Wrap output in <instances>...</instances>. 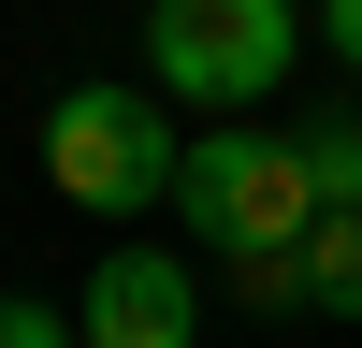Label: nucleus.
I'll use <instances>...</instances> for the list:
<instances>
[{
	"instance_id": "39448f33",
	"label": "nucleus",
	"mask_w": 362,
	"mask_h": 348,
	"mask_svg": "<svg viewBox=\"0 0 362 348\" xmlns=\"http://www.w3.org/2000/svg\"><path fill=\"white\" fill-rule=\"evenodd\" d=\"M290 160H305L319 218H334V203H362V102H319V116H290Z\"/></svg>"
},
{
	"instance_id": "f03ea898",
	"label": "nucleus",
	"mask_w": 362,
	"mask_h": 348,
	"mask_svg": "<svg viewBox=\"0 0 362 348\" xmlns=\"http://www.w3.org/2000/svg\"><path fill=\"white\" fill-rule=\"evenodd\" d=\"M174 218L218 261H276V247L319 232V189H305V160H290V131H203L189 160H174Z\"/></svg>"
},
{
	"instance_id": "20e7f679",
	"label": "nucleus",
	"mask_w": 362,
	"mask_h": 348,
	"mask_svg": "<svg viewBox=\"0 0 362 348\" xmlns=\"http://www.w3.org/2000/svg\"><path fill=\"white\" fill-rule=\"evenodd\" d=\"M73 334H87V348H203V290H189L174 247H116L102 276H87Z\"/></svg>"
},
{
	"instance_id": "423d86ee",
	"label": "nucleus",
	"mask_w": 362,
	"mask_h": 348,
	"mask_svg": "<svg viewBox=\"0 0 362 348\" xmlns=\"http://www.w3.org/2000/svg\"><path fill=\"white\" fill-rule=\"evenodd\" d=\"M305 305L319 319H362V203H334V218L305 232Z\"/></svg>"
},
{
	"instance_id": "f257e3e1",
	"label": "nucleus",
	"mask_w": 362,
	"mask_h": 348,
	"mask_svg": "<svg viewBox=\"0 0 362 348\" xmlns=\"http://www.w3.org/2000/svg\"><path fill=\"white\" fill-rule=\"evenodd\" d=\"M290 58H305V15L290 0H145V73L174 102H203V116L276 102Z\"/></svg>"
},
{
	"instance_id": "1a4fd4ad",
	"label": "nucleus",
	"mask_w": 362,
	"mask_h": 348,
	"mask_svg": "<svg viewBox=\"0 0 362 348\" xmlns=\"http://www.w3.org/2000/svg\"><path fill=\"white\" fill-rule=\"evenodd\" d=\"M319 29H334V58L362 73V0H319Z\"/></svg>"
},
{
	"instance_id": "9d476101",
	"label": "nucleus",
	"mask_w": 362,
	"mask_h": 348,
	"mask_svg": "<svg viewBox=\"0 0 362 348\" xmlns=\"http://www.w3.org/2000/svg\"><path fill=\"white\" fill-rule=\"evenodd\" d=\"M290 15H305V0H290Z\"/></svg>"
},
{
	"instance_id": "0eeeda50",
	"label": "nucleus",
	"mask_w": 362,
	"mask_h": 348,
	"mask_svg": "<svg viewBox=\"0 0 362 348\" xmlns=\"http://www.w3.org/2000/svg\"><path fill=\"white\" fill-rule=\"evenodd\" d=\"M232 290H247L261 319H276V305H305V247H276V261H232Z\"/></svg>"
},
{
	"instance_id": "6e6552de",
	"label": "nucleus",
	"mask_w": 362,
	"mask_h": 348,
	"mask_svg": "<svg viewBox=\"0 0 362 348\" xmlns=\"http://www.w3.org/2000/svg\"><path fill=\"white\" fill-rule=\"evenodd\" d=\"M0 348H87V334H73L58 305H0Z\"/></svg>"
},
{
	"instance_id": "7ed1b4c3",
	"label": "nucleus",
	"mask_w": 362,
	"mask_h": 348,
	"mask_svg": "<svg viewBox=\"0 0 362 348\" xmlns=\"http://www.w3.org/2000/svg\"><path fill=\"white\" fill-rule=\"evenodd\" d=\"M174 160H189V145L160 131V87H58L44 102V174H58V203H87V218L174 203Z\"/></svg>"
}]
</instances>
